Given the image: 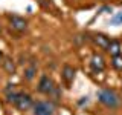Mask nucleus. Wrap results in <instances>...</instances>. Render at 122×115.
Instances as JSON below:
<instances>
[{"instance_id": "6", "label": "nucleus", "mask_w": 122, "mask_h": 115, "mask_svg": "<svg viewBox=\"0 0 122 115\" xmlns=\"http://www.w3.org/2000/svg\"><path fill=\"white\" fill-rule=\"evenodd\" d=\"M92 40H93V43L98 46V48H101V49H104V51H107L108 49V46H110V37H107L105 34H101V32H98V34H93V37H92Z\"/></svg>"}, {"instance_id": "3", "label": "nucleus", "mask_w": 122, "mask_h": 115, "mask_svg": "<svg viewBox=\"0 0 122 115\" xmlns=\"http://www.w3.org/2000/svg\"><path fill=\"white\" fill-rule=\"evenodd\" d=\"M53 91H55V83H53V80L47 75H43L40 78V81H38V92L51 95Z\"/></svg>"}, {"instance_id": "4", "label": "nucleus", "mask_w": 122, "mask_h": 115, "mask_svg": "<svg viewBox=\"0 0 122 115\" xmlns=\"http://www.w3.org/2000/svg\"><path fill=\"white\" fill-rule=\"evenodd\" d=\"M15 107H17L18 110H28L30 107H34V101H32V97H30L29 94H25V92H20V95H18L17 101H15Z\"/></svg>"}, {"instance_id": "15", "label": "nucleus", "mask_w": 122, "mask_h": 115, "mask_svg": "<svg viewBox=\"0 0 122 115\" xmlns=\"http://www.w3.org/2000/svg\"><path fill=\"white\" fill-rule=\"evenodd\" d=\"M0 34H2V28H0Z\"/></svg>"}, {"instance_id": "8", "label": "nucleus", "mask_w": 122, "mask_h": 115, "mask_svg": "<svg viewBox=\"0 0 122 115\" xmlns=\"http://www.w3.org/2000/svg\"><path fill=\"white\" fill-rule=\"evenodd\" d=\"M107 52H110V55H112V57L121 55V52H122V45H121V41H119V40H112V41H110L108 49H107Z\"/></svg>"}, {"instance_id": "11", "label": "nucleus", "mask_w": 122, "mask_h": 115, "mask_svg": "<svg viewBox=\"0 0 122 115\" xmlns=\"http://www.w3.org/2000/svg\"><path fill=\"white\" fill-rule=\"evenodd\" d=\"M112 66L116 71H122V55H116L112 58Z\"/></svg>"}, {"instance_id": "7", "label": "nucleus", "mask_w": 122, "mask_h": 115, "mask_svg": "<svg viewBox=\"0 0 122 115\" xmlns=\"http://www.w3.org/2000/svg\"><path fill=\"white\" fill-rule=\"evenodd\" d=\"M90 66H92L93 71H96V72L104 71V69H105V60H104V57H102L101 54H93L92 58H90Z\"/></svg>"}, {"instance_id": "9", "label": "nucleus", "mask_w": 122, "mask_h": 115, "mask_svg": "<svg viewBox=\"0 0 122 115\" xmlns=\"http://www.w3.org/2000/svg\"><path fill=\"white\" fill-rule=\"evenodd\" d=\"M2 66H3V69H5L6 74H9V75L15 74V63H14V60L11 58V57H3Z\"/></svg>"}, {"instance_id": "10", "label": "nucleus", "mask_w": 122, "mask_h": 115, "mask_svg": "<svg viewBox=\"0 0 122 115\" xmlns=\"http://www.w3.org/2000/svg\"><path fill=\"white\" fill-rule=\"evenodd\" d=\"M75 69L70 66V64H64V68H63V78L66 80L67 83H70V81H73V78H75Z\"/></svg>"}, {"instance_id": "5", "label": "nucleus", "mask_w": 122, "mask_h": 115, "mask_svg": "<svg viewBox=\"0 0 122 115\" xmlns=\"http://www.w3.org/2000/svg\"><path fill=\"white\" fill-rule=\"evenodd\" d=\"M9 23H11V28L18 31V32H23L26 28H28V20L26 18L20 17V15H11L9 17Z\"/></svg>"}, {"instance_id": "14", "label": "nucleus", "mask_w": 122, "mask_h": 115, "mask_svg": "<svg viewBox=\"0 0 122 115\" xmlns=\"http://www.w3.org/2000/svg\"><path fill=\"white\" fill-rule=\"evenodd\" d=\"M0 61H3V52L0 51Z\"/></svg>"}, {"instance_id": "13", "label": "nucleus", "mask_w": 122, "mask_h": 115, "mask_svg": "<svg viewBox=\"0 0 122 115\" xmlns=\"http://www.w3.org/2000/svg\"><path fill=\"white\" fill-rule=\"evenodd\" d=\"M112 23H113V25H121V23H122V12L114 15V17L112 18Z\"/></svg>"}, {"instance_id": "1", "label": "nucleus", "mask_w": 122, "mask_h": 115, "mask_svg": "<svg viewBox=\"0 0 122 115\" xmlns=\"http://www.w3.org/2000/svg\"><path fill=\"white\" fill-rule=\"evenodd\" d=\"M98 97H99V101L104 106L110 107V109H116L119 106V95L113 89H102L98 94Z\"/></svg>"}, {"instance_id": "12", "label": "nucleus", "mask_w": 122, "mask_h": 115, "mask_svg": "<svg viewBox=\"0 0 122 115\" xmlns=\"http://www.w3.org/2000/svg\"><path fill=\"white\" fill-rule=\"evenodd\" d=\"M35 71L37 69L34 68V66H30V68H28L25 71V77H26V80H32L34 78V75H35Z\"/></svg>"}, {"instance_id": "2", "label": "nucleus", "mask_w": 122, "mask_h": 115, "mask_svg": "<svg viewBox=\"0 0 122 115\" xmlns=\"http://www.w3.org/2000/svg\"><path fill=\"white\" fill-rule=\"evenodd\" d=\"M55 106L51 101H37L34 104V115H53Z\"/></svg>"}]
</instances>
